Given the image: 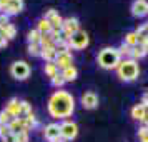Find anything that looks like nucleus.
<instances>
[{
	"label": "nucleus",
	"instance_id": "1",
	"mask_svg": "<svg viewBox=\"0 0 148 142\" xmlns=\"http://www.w3.org/2000/svg\"><path fill=\"white\" fill-rule=\"evenodd\" d=\"M75 110V99L67 90H57L48 99V114L53 119H67Z\"/></svg>",
	"mask_w": 148,
	"mask_h": 142
},
{
	"label": "nucleus",
	"instance_id": "2",
	"mask_svg": "<svg viewBox=\"0 0 148 142\" xmlns=\"http://www.w3.org/2000/svg\"><path fill=\"white\" fill-rule=\"evenodd\" d=\"M116 74L121 80L133 82L140 74V69H138L136 60H133V59H121L118 67H116Z\"/></svg>",
	"mask_w": 148,
	"mask_h": 142
},
{
	"label": "nucleus",
	"instance_id": "3",
	"mask_svg": "<svg viewBox=\"0 0 148 142\" xmlns=\"http://www.w3.org/2000/svg\"><path fill=\"white\" fill-rule=\"evenodd\" d=\"M121 57L118 54V50L113 47H105L103 50H100L98 54V65L105 70H112V69H116L118 64H120Z\"/></svg>",
	"mask_w": 148,
	"mask_h": 142
},
{
	"label": "nucleus",
	"instance_id": "4",
	"mask_svg": "<svg viewBox=\"0 0 148 142\" xmlns=\"http://www.w3.org/2000/svg\"><path fill=\"white\" fill-rule=\"evenodd\" d=\"M30 65H28L25 60H17L12 64V67H10V74L12 77H15L17 80H25L30 77Z\"/></svg>",
	"mask_w": 148,
	"mask_h": 142
},
{
	"label": "nucleus",
	"instance_id": "5",
	"mask_svg": "<svg viewBox=\"0 0 148 142\" xmlns=\"http://www.w3.org/2000/svg\"><path fill=\"white\" fill-rule=\"evenodd\" d=\"M88 44H90V39H88V34L85 30H78L77 34H73L68 39L70 48H75V50H82V48L87 47Z\"/></svg>",
	"mask_w": 148,
	"mask_h": 142
},
{
	"label": "nucleus",
	"instance_id": "6",
	"mask_svg": "<svg viewBox=\"0 0 148 142\" xmlns=\"http://www.w3.org/2000/svg\"><path fill=\"white\" fill-rule=\"evenodd\" d=\"M78 135V127L77 124L72 121H63L60 124V137L65 141H73L75 137Z\"/></svg>",
	"mask_w": 148,
	"mask_h": 142
},
{
	"label": "nucleus",
	"instance_id": "7",
	"mask_svg": "<svg viewBox=\"0 0 148 142\" xmlns=\"http://www.w3.org/2000/svg\"><path fill=\"white\" fill-rule=\"evenodd\" d=\"M78 30H80V22H78V19H75V17H68L62 24V34H63L65 39H70Z\"/></svg>",
	"mask_w": 148,
	"mask_h": 142
},
{
	"label": "nucleus",
	"instance_id": "8",
	"mask_svg": "<svg viewBox=\"0 0 148 142\" xmlns=\"http://www.w3.org/2000/svg\"><path fill=\"white\" fill-rule=\"evenodd\" d=\"M43 137L47 139V141L50 142H55V141H60V125L58 124H48V125H45V129H43Z\"/></svg>",
	"mask_w": 148,
	"mask_h": 142
},
{
	"label": "nucleus",
	"instance_id": "9",
	"mask_svg": "<svg viewBox=\"0 0 148 142\" xmlns=\"http://www.w3.org/2000/svg\"><path fill=\"white\" fill-rule=\"evenodd\" d=\"M55 64H57V67L62 69V70H63V69H67V67H72V64H73V55H72V52L68 50V52L57 54Z\"/></svg>",
	"mask_w": 148,
	"mask_h": 142
},
{
	"label": "nucleus",
	"instance_id": "10",
	"mask_svg": "<svg viewBox=\"0 0 148 142\" xmlns=\"http://www.w3.org/2000/svg\"><path fill=\"white\" fill-rule=\"evenodd\" d=\"M82 105L88 110H92V109H97L98 107V95L95 94V92H85V94L82 95Z\"/></svg>",
	"mask_w": 148,
	"mask_h": 142
},
{
	"label": "nucleus",
	"instance_id": "11",
	"mask_svg": "<svg viewBox=\"0 0 148 142\" xmlns=\"http://www.w3.org/2000/svg\"><path fill=\"white\" fill-rule=\"evenodd\" d=\"M43 19H47V20L52 24V28L62 30V24H63V19H62L60 15H58V12H57V10L50 8L47 14H45V17H43Z\"/></svg>",
	"mask_w": 148,
	"mask_h": 142
},
{
	"label": "nucleus",
	"instance_id": "12",
	"mask_svg": "<svg viewBox=\"0 0 148 142\" xmlns=\"http://www.w3.org/2000/svg\"><path fill=\"white\" fill-rule=\"evenodd\" d=\"M132 14L135 17H138V19L145 17V15H148V5L145 2H141V0H135L132 3Z\"/></svg>",
	"mask_w": 148,
	"mask_h": 142
},
{
	"label": "nucleus",
	"instance_id": "13",
	"mask_svg": "<svg viewBox=\"0 0 148 142\" xmlns=\"http://www.w3.org/2000/svg\"><path fill=\"white\" fill-rule=\"evenodd\" d=\"M22 8H23V0H10L8 5L5 7V10H3V14L17 15V14H20L22 12Z\"/></svg>",
	"mask_w": 148,
	"mask_h": 142
},
{
	"label": "nucleus",
	"instance_id": "14",
	"mask_svg": "<svg viewBox=\"0 0 148 142\" xmlns=\"http://www.w3.org/2000/svg\"><path fill=\"white\" fill-rule=\"evenodd\" d=\"M148 114V109L143 105V104H136L133 109H132V117H133L135 121H140L143 122L145 121V117H147Z\"/></svg>",
	"mask_w": 148,
	"mask_h": 142
},
{
	"label": "nucleus",
	"instance_id": "15",
	"mask_svg": "<svg viewBox=\"0 0 148 142\" xmlns=\"http://www.w3.org/2000/svg\"><path fill=\"white\" fill-rule=\"evenodd\" d=\"M10 115H14V117H20V100L18 99H10L7 102V107H5Z\"/></svg>",
	"mask_w": 148,
	"mask_h": 142
},
{
	"label": "nucleus",
	"instance_id": "16",
	"mask_svg": "<svg viewBox=\"0 0 148 142\" xmlns=\"http://www.w3.org/2000/svg\"><path fill=\"white\" fill-rule=\"evenodd\" d=\"M8 127H10V132L12 134H20V132H25V122H23V119H20V117H15L14 121L8 124Z\"/></svg>",
	"mask_w": 148,
	"mask_h": 142
},
{
	"label": "nucleus",
	"instance_id": "17",
	"mask_svg": "<svg viewBox=\"0 0 148 142\" xmlns=\"http://www.w3.org/2000/svg\"><path fill=\"white\" fill-rule=\"evenodd\" d=\"M40 57L45 62H55V59H57V48H55V45H52V47H42Z\"/></svg>",
	"mask_w": 148,
	"mask_h": 142
},
{
	"label": "nucleus",
	"instance_id": "18",
	"mask_svg": "<svg viewBox=\"0 0 148 142\" xmlns=\"http://www.w3.org/2000/svg\"><path fill=\"white\" fill-rule=\"evenodd\" d=\"M62 74V77L65 79V82H73L77 77H78V70H77V67H67V69H63L60 72Z\"/></svg>",
	"mask_w": 148,
	"mask_h": 142
},
{
	"label": "nucleus",
	"instance_id": "19",
	"mask_svg": "<svg viewBox=\"0 0 148 142\" xmlns=\"http://www.w3.org/2000/svg\"><path fill=\"white\" fill-rule=\"evenodd\" d=\"M15 34H17V30L12 24H8L7 27H2L0 28V37L2 39H5V40H10V39H15Z\"/></svg>",
	"mask_w": 148,
	"mask_h": 142
},
{
	"label": "nucleus",
	"instance_id": "20",
	"mask_svg": "<svg viewBox=\"0 0 148 142\" xmlns=\"http://www.w3.org/2000/svg\"><path fill=\"white\" fill-rule=\"evenodd\" d=\"M43 72H45V75L50 77V79H53L55 75L60 74V72H58V67H57V64H55V62H45Z\"/></svg>",
	"mask_w": 148,
	"mask_h": 142
},
{
	"label": "nucleus",
	"instance_id": "21",
	"mask_svg": "<svg viewBox=\"0 0 148 142\" xmlns=\"http://www.w3.org/2000/svg\"><path fill=\"white\" fill-rule=\"evenodd\" d=\"M147 54H148V50H147V47H143V45H135V47H132V59H133V60L143 59Z\"/></svg>",
	"mask_w": 148,
	"mask_h": 142
},
{
	"label": "nucleus",
	"instance_id": "22",
	"mask_svg": "<svg viewBox=\"0 0 148 142\" xmlns=\"http://www.w3.org/2000/svg\"><path fill=\"white\" fill-rule=\"evenodd\" d=\"M37 30H38L42 35L43 34H50V32H52V24H50L47 19H40L38 24H37Z\"/></svg>",
	"mask_w": 148,
	"mask_h": 142
},
{
	"label": "nucleus",
	"instance_id": "23",
	"mask_svg": "<svg viewBox=\"0 0 148 142\" xmlns=\"http://www.w3.org/2000/svg\"><path fill=\"white\" fill-rule=\"evenodd\" d=\"M123 44H127L128 47H135V45H138V35L136 32H128L125 35V42Z\"/></svg>",
	"mask_w": 148,
	"mask_h": 142
},
{
	"label": "nucleus",
	"instance_id": "24",
	"mask_svg": "<svg viewBox=\"0 0 148 142\" xmlns=\"http://www.w3.org/2000/svg\"><path fill=\"white\" fill-rule=\"evenodd\" d=\"M40 39H42V34L37 30V28H34V30H30L27 34V40L28 44H40Z\"/></svg>",
	"mask_w": 148,
	"mask_h": 142
},
{
	"label": "nucleus",
	"instance_id": "25",
	"mask_svg": "<svg viewBox=\"0 0 148 142\" xmlns=\"http://www.w3.org/2000/svg\"><path fill=\"white\" fill-rule=\"evenodd\" d=\"M28 115H32V107L27 100H22L20 102V119H25Z\"/></svg>",
	"mask_w": 148,
	"mask_h": 142
},
{
	"label": "nucleus",
	"instance_id": "26",
	"mask_svg": "<svg viewBox=\"0 0 148 142\" xmlns=\"http://www.w3.org/2000/svg\"><path fill=\"white\" fill-rule=\"evenodd\" d=\"M40 54H42L40 44H28V55H32V57H40Z\"/></svg>",
	"mask_w": 148,
	"mask_h": 142
},
{
	"label": "nucleus",
	"instance_id": "27",
	"mask_svg": "<svg viewBox=\"0 0 148 142\" xmlns=\"http://www.w3.org/2000/svg\"><path fill=\"white\" fill-rule=\"evenodd\" d=\"M15 117L14 115H10L7 112V110H5V109H3V110H2V112H0V125H8V124H10V122L14 121Z\"/></svg>",
	"mask_w": 148,
	"mask_h": 142
},
{
	"label": "nucleus",
	"instance_id": "28",
	"mask_svg": "<svg viewBox=\"0 0 148 142\" xmlns=\"http://www.w3.org/2000/svg\"><path fill=\"white\" fill-rule=\"evenodd\" d=\"M23 122H25V132H28V130H32V129L37 127V119L34 117V114L28 115V117H25Z\"/></svg>",
	"mask_w": 148,
	"mask_h": 142
},
{
	"label": "nucleus",
	"instance_id": "29",
	"mask_svg": "<svg viewBox=\"0 0 148 142\" xmlns=\"http://www.w3.org/2000/svg\"><path fill=\"white\" fill-rule=\"evenodd\" d=\"M116 50H118L120 57H123V59H130L132 57V47H128L127 44H121L120 48H116Z\"/></svg>",
	"mask_w": 148,
	"mask_h": 142
},
{
	"label": "nucleus",
	"instance_id": "30",
	"mask_svg": "<svg viewBox=\"0 0 148 142\" xmlns=\"http://www.w3.org/2000/svg\"><path fill=\"white\" fill-rule=\"evenodd\" d=\"M40 45L42 47H52V45H55L53 39L50 37V34H43L40 39Z\"/></svg>",
	"mask_w": 148,
	"mask_h": 142
},
{
	"label": "nucleus",
	"instance_id": "31",
	"mask_svg": "<svg viewBox=\"0 0 148 142\" xmlns=\"http://www.w3.org/2000/svg\"><path fill=\"white\" fill-rule=\"evenodd\" d=\"M50 80H52V85H53V87H62V85L65 84V79L62 77V74L55 75L53 79H50Z\"/></svg>",
	"mask_w": 148,
	"mask_h": 142
},
{
	"label": "nucleus",
	"instance_id": "32",
	"mask_svg": "<svg viewBox=\"0 0 148 142\" xmlns=\"http://www.w3.org/2000/svg\"><path fill=\"white\" fill-rule=\"evenodd\" d=\"M138 137H140L141 142H148V127L147 125H143V127L138 130Z\"/></svg>",
	"mask_w": 148,
	"mask_h": 142
},
{
	"label": "nucleus",
	"instance_id": "33",
	"mask_svg": "<svg viewBox=\"0 0 148 142\" xmlns=\"http://www.w3.org/2000/svg\"><path fill=\"white\" fill-rule=\"evenodd\" d=\"M136 32V35H138V39H147L148 37V27H147V24L145 25H141L138 30H135Z\"/></svg>",
	"mask_w": 148,
	"mask_h": 142
},
{
	"label": "nucleus",
	"instance_id": "34",
	"mask_svg": "<svg viewBox=\"0 0 148 142\" xmlns=\"http://www.w3.org/2000/svg\"><path fill=\"white\" fill-rule=\"evenodd\" d=\"M15 141L17 142H28V132H20V134L15 135Z\"/></svg>",
	"mask_w": 148,
	"mask_h": 142
},
{
	"label": "nucleus",
	"instance_id": "35",
	"mask_svg": "<svg viewBox=\"0 0 148 142\" xmlns=\"http://www.w3.org/2000/svg\"><path fill=\"white\" fill-rule=\"evenodd\" d=\"M8 24H10L8 15L7 14H2V15H0V28H2V27H7Z\"/></svg>",
	"mask_w": 148,
	"mask_h": 142
},
{
	"label": "nucleus",
	"instance_id": "36",
	"mask_svg": "<svg viewBox=\"0 0 148 142\" xmlns=\"http://www.w3.org/2000/svg\"><path fill=\"white\" fill-rule=\"evenodd\" d=\"M8 134H12V132H10V127H8V125H0V139L7 137Z\"/></svg>",
	"mask_w": 148,
	"mask_h": 142
},
{
	"label": "nucleus",
	"instance_id": "37",
	"mask_svg": "<svg viewBox=\"0 0 148 142\" xmlns=\"http://www.w3.org/2000/svg\"><path fill=\"white\" fill-rule=\"evenodd\" d=\"M2 142H17V141H15V134H8L7 137H3V139H2Z\"/></svg>",
	"mask_w": 148,
	"mask_h": 142
},
{
	"label": "nucleus",
	"instance_id": "38",
	"mask_svg": "<svg viewBox=\"0 0 148 142\" xmlns=\"http://www.w3.org/2000/svg\"><path fill=\"white\" fill-rule=\"evenodd\" d=\"M141 104H143V105H145V107L148 109V92L145 95H143V100H141Z\"/></svg>",
	"mask_w": 148,
	"mask_h": 142
},
{
	"label": "nucleus",
	"instance_id": "39",
	"mask_svg": "<svg viewBox=\"0 0 148 142\" xmlns=\"http://www.w3.org/2000/svg\"><path fill=\"white\" fill-rule=\"evenodd\" d=\"M141 2H145V3H147V5H148V0H141Z\"/></svg>",
	"mask_w": 148,
	"mask_h": 142
},
{
	"label": "nucleus",
	"instance_id": "40",
	"mask_svg": "<svg viewBox=\"0 0 148 142\" xmlns=\"http://www.w3.org/2000/svg\"><path fill=\"white\" fill-rule=\"evenodd\" d=\"M55 142H63V141H55Z\"/></svg>",
	"mask_w": 148,
	"mask_h": 142
},
{
	"label": "nucleus",
	"instance_id": "41",
	"mask_svg": "<svg viewBox=\"0 0 148 142\" xmlns=\"http://www.w3.org/2000/svg\"><path fill=\"white\" fill-rule=\"evenodd\" d=\"M147 27H148V22H147Z\"/></svg>",
	"mask_w": 148,
	"mask_h": 142
}]
</instances>
